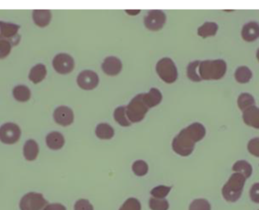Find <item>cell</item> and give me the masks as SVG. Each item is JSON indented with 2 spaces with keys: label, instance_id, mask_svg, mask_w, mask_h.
Masks as SVG:
<instances>
[{
  "label": "cell",
  "instance_id": "1",
  "mask_svg": "<svg viewBox=\"0 0 259 210\" xmlns=\"http://www.w3.org/2000/svg\"><path fill=\"white\" fill-rule=\"evenodd\" d=\"M246 179L240 173H234L224 185L222 190V196L226 201L236 203L243 194Z\"/></svg>",
  "mask_w": 259,
  "mask_h": 210
},
{
  "label": "cell",
  "instance_id": "2",
  "mask_svg": "<svg viewBox=\"0 0 259 210\" xmlns=\"http://www.w3.org/2000/svg\"><path fill=\"white\" fill-rule=\"evenodd\" d=\"M227 64L222 59L204 61L199 66V74L204 80H220L226 74Z\"/></svg>",
  "mask_w": 259,
  "mask_h": 210
},
{
  "label": "cell",
  "instance_id": "3",
  "mask_svg": "<svg viewBox=\"0 0 259 210\" xmlns=\"http://www.w3.org/2000/svg\"><path fill=\"white\" fill-rule=\"evenodd\" d=\"M196 141L188 133L187 129H184L174 138L172 148L174 151L182 156H188L194 150Z\"/></svg>",
  "mask_w": 259,
  "mask_h": 210
},
{
  "label": "cell",
  "instance_id": "4",
  "mask_svg": "<svg viewBox=\"0 0 259 210\" xmlns=\"http://www.w3.org/2000/svg\"><path fill=\"white\" fill-rule=\"evenodd\" d=\"M149 111L143 99V94H139L131 100L126 109V115L131 123H139L144 119Z\"/></svg>",
  "mask_w": 259,
  "mask_h": 210
},
{
  "label": "cell",
  "instance_id": "5",
  "mask_svg": "<svg viewBox=\"0 0 259 210\" xmlns=\"http://www.w3.org/2000/svg\"><path fill=\"white\" fill-rule=\"evenodd\" d=\"M156 71L160 78L166 83H175L178 79V69L173 61L169 58H164L158 62Z\"/></svg>",
  "mask_w": 259,
  "mask_h": 210
},
{
  "label": "cell",
  "instance_id": "6",
  "mask_svg": "<svg viewBox=\"0 0 259 210\" xmlns=\"http://www.w3.org/2000/svg\"><path fill=\"white\" fill-rule=\"evenodd\" d=\"M48 202L40 193L29 192L21 197L20 210H42Z\"/></svg>",
  "mask_w": 259,
  "mask_h": 210
},
{
  "label": "cell",
  "instance_id": "7",
  "mask_svg": "<svg viewBox=\"0 0 259 210\" xmlns=\"http://www.w3.org/2000/svg\"><path fill=\"white\" fill-rule=\"evenodd\" d=\"M21 130L14 123H6L0 127V141L6 144H14L19 141Z\"/></svg>",
  "mask_w": 259,
  "mask_h": 210
},
{
  "label": "cell",
  "instance_id": "8",
  "mask_svg": "<svg viewBox=\"0 0 259 210\" xmlns=\"http://www.w3.org/2000/svg\"><path fill=\"white\" fill-rule=\"evenodd\" d=\"M20 27L18 24L0 21V39L9 41L12 45H17L21 39L18 34Z\"/></svg>",
  "mask_w": 259,
  "mask_h": 210
},
{
  "label": "cell",
  "instance_id": "9",
  "mask_svg": "<svg viewBox=\"0 0 259 210\" xmlns=\"http://www.w3.org/2000/svg\"><path fill=\"white\" fill-rule=\"evenodd\" d=\"M53 66L59 74H70L74 68V59L69 55L60 53L53 59Z\"/></svg>",
  "mask_w": 259,
  "mask_h": 210
},
{
  "label": "cell",
  "instance_id": "10",
  "mask_svg": "<svg viewBox=\"0 0 259 210\" xmlns=\"http://www.w3.org/2000/svg\"><path fill=\"white\" fill-rule=\"evenodd\" d=\"M165 22L166 15L162 11H150L144 18L146 28L152 31L161 30Z\"/></svg>",
  "mask_w": 259,
  "mask_h": 210
},
{
  "label": "cell",
  "instance_id": "11",
  "mask_svg": "<svg viewBox=\"0 0 259 210\" xmlns=\"http://www.w3.org/2000/svg\"><path fill=\"white\" fill-rule=\"evenodd\" d=\"M99 77L97 73L92 71H84L77 77V84L84 90H92L99 84Z\"/></svg>",
  "mask_w": 259,
  "mask_h": 210
},
{
  "label": "cell",
  "instance_id": "12",
  "mask_svg": "<svg viewBox=\"0 0 259 210\" xmlns=\"http://www.w3.org/2000/svg\"><path fill=\"white\" fill-rule=\"evenodd\" d=\"M53 117L56 123L62 126H70L74 122V113L71 108L66 106L56 108Z\"/></svg>",
  "mask_w": 259,
  "mask_h": 210
},
{
  "label": "cell",
  "instance_id": "13",
  "mask_svg": "<svg viewBox=\"0 0 259 210\" xmlns=\"http://www.w3.org/2000/svg\"><path fill=\"white\" fill-rule=\"evenodd\" d=\"M102 68L105 74L109 76H116L122 69V63L118 58L115 56H109L105 59L102 65Z\"/></svg>",
  "mask_w": 259,
  "mask_h": 210
},
{
  "label": "cell",
  "instance_id": "14",
  "mask_svg": "<svg viewBox=\"0 0 259 210\" xmlns=\"http://www.w3.org/2000/svg\"><path fill=\"white\" fill-rule=\"evenodd\" d=\"M242 37L246 42H253L259 38V24L258 23H248L243 26Z\"/></svg>",
  "mask_w": 259,
  "mask_h": 210
},
{
  "label": "cell",
  "instance_id": "15",
  "mask_svg": "<svg viewBox=\"0 0 259 210\" xmlns=\"http://www.w3.org/2000/svg\"><path fill=\"white\" fill-rule=\"evenodd\" d=\"M243 119L247 126L259 129V108L253 106L243 111Z\"/></svg>",
  "mask_w": 259,
  "mask_h": 210
},
{
  "label": "cell",
  "instance_id": "16",
  "mask_svg": "<svg viewBox=\"0 0 259 210\" xmlns=\"http://www.w3.org/2000/svg\"><path fill=\"white\" fill-rule=\"evenodd\" d=\"M46 143L51 150H60L65 145V138L59 132H52L46 137Z\"/></svg>",
  "mask_w": 259,
  "mask_h": 210
},
{
  "label": "cell",
  "instance_id": "17",
  "mask_svg": "<svg viewBox=\"0 0 259 210\" xmlns=\"http://www.w3.org/2000/svg\"><path fill=\"white\" fill-rule=\"evenodd\" d=\"M39 148L37 142L35 140L29 139L26 141L23 147L24 158L27 161H34L39 154Z\"/></svg>",
  "mask_w": 259,
  "mask_h": 210
},
{
  "label": "cell",
  "instance_id": "18",
  "mask_svg": "<svg viewBox=\"0 0 259 210\" xmlns=\"http://www.w3.org/2000/svg\"><path fill=\"white\" fill-rule=\"evenodd\" d=\"M143 99L148 108H153L161 103L162 95L156 88H152L148 93H143Z\"/></svg>",
  "mask_w": 259,
  "mask_h": 210
},
{
  "label": "cell",
  "instance_id": "19",
  "mask_svg": "<svg viewBox=\"0 0 259 210\" xmlns=\"http://www.w3.org/2000/svg\"><path fill=\"white\" fill-rule=\"evenodd\" d=\"M47 74V71L45 65L42 64H38L30 70L28 78L32 83L37 84L45 79Z\"/></svg>",
  "mask_w": 259,
  "mask_h": 210
},
{
  "label": "cell",
  "instance_id": "20",
  "mask_svg": "<svg viewBox=\"0 0 259 210\" xmlns=\"http://www.w3.org/2000/svg\"><path fill=\"white\" fill-rule=\"evenodd\" d=\"M52 14L49 10H34L33 12V20L35 24L39 27H45L50 24Z\"/></svg>",
  "mask_w": 259,
  "mask_h": 210
},
{
  "label": "cell",
  "instance_id": "21",
  "mask_svg": "<svg viewBox=\"0 0 259 210\" xmlns=\"http://www.w3.org/2000/svg\"><path fill=\"white\" fill-rule=\"evenodd\" d=\"M96 135L100 139L109 140L113 138L115 131L108 123H100L96 129Z\"/></svg>",
  "mask_w": 259,
  "mask_h": 210
},
{
  "label": "cell",
  "instance_id": "22",
  "mask_svg": "<svg viewBox=\"0 0 259 210\" xmlns=\"http://www.w3.org/2000/svg\"><path fill=\"white\" fill-rule=\"evenodd\" d=\"M13 96L19 102H26L30 100L31 92L27 86L19 85L14 88Z\"/></svg>",
  "mask_w": 259,
  "mask_h": 210
},
{
  "label": "cell",
  "instance_id": "23",
  "mask_svg": "<svg viewBox=\"0 0 259 210\" xmlns=\"http://www.w3.org/2000/svg\"><path fill=\"white\" fill-rule=\"evenodd\" d=\"M233 171L243 175L246 179L250 177L252 174V167L246 161H239L233 166Z\"/></svg>",
  "mask_w": 259,
  "mask_h": 210
},
{
  "label": "cell",
  "instance_id": "24",
  "mask_svg": "<svg viewBox=\"0 0 259 210\" xmlns=\"http://www.w3.org/2000/svg\"><path fill=\"white\" fill-rule=\"evenodd\" d=\"M219 30V26L214 22H206L198 29V35L202 38L214 36Z\"/></svg>",
  "mask_w": 259,
  "mask_h": 210
},
{
  "label": "cell",
  "instance_id": "25",
  "mask_svg": "<svg viewBox=\"0 0 259 210\" xmlns=\"http://www.w3.org/2000/svg\"><path fill=\"white\" fill-rule=\"evenodd\" d=\"M252 77V73L247 67H240L235 72V79L238 83H246L250 81Z\"/></svg>",
  "mask_w": 259,
  "mask_h": 210
},
{
  "label": "cell",
  "instance_id": "26",
  "mask_svg": "<svg viewBox=\"0 0 259 210\" xmlns=\"http://www.w3.org/2000/svg\"><path fill=\"white\" fill-rule=\"evenodd\" d=\"M126 109H127V107L121 106L116 108L114 113L115 121L124 127H127L131 125V122L129 121L128 118L126 115Z\"/></svg>",
  "mask_w": 259,
  "mask_h": 210
},
{
  "label": "cell",
  "instance_id": "27",
  "mask_svg": "<svg viewBox=\"0 0 259 210\" xmlns=\"http://www.w3.org/2000/svg\"><path fill=\"white\" fill-rule=\"evenodd\" d=\"M239 108L241 111H244L251 107L255 106V101L252 95L249 93H243L239 96L237 100Z\"/></svg>",
  "mask_w": 259,
  "mask_h": 210
},
{
  "label": "cell",
  "instance_id": "28",
  "mask_svg": "<svg viewBox=\"0 0 259 210\" xmlns=\"http://www.w3.org/2000/svg\"><path fill=\"white\" fill-rule=\"evenodd\" d=\"M199 61L191 62L187 68V76L189 79L193 82H200L202 79L199 77V66L200 65Z\"/></svg>",
  "mask_w": 259,
  "mask_h": 210
},
{
  "label": "cell",
  "instance_id": "29",
  "mask_svg": "<svg viewBox=\"0 0 259 210\" xmlns=\"http://www.w3.org/2000/svg\"><path fill=\"white\" fill-rule=\"evenodd\" d=\"M132 170L134 174L137 176H144L149 171L148 164L143 161H137L132 166Z\"/></svg>",
  "mask_w": 259,
  "mask_h": 210
},
{
  "label": "cell",
  "instance_id": "30",
  "mask_svg": "<svg viewBox=\"0 0 259 210\" xmlns=\"http://www.w3.org/2000/svg\"><path fill=\"white\" fill-rule=\"evenodd\" d=\"M171 188V187L159 185L154 188L151 191L150 194L154 198L164 199L168 195Z\"/></svg>",
  "mask_w": 259,
  "mask_h": 210
},
{
  "label": "cell",
  "instance_id": "31",
  "mask_svg": "<svg viewBox=\"0 0 259 210\" xmlns=\"http://www.w3.org/2000/svg\"><path fill=\"white\" fill-rule=\"evenodd\" d=\"M149 208L152 210H168L169 203L165 199L151 198L149 202Z\"/></svg>",
  "mask_w": 259,
  "mask_h": 210
},
{
  "label": "cell",
  "instance_id": "32",
  "mask_svg": "<svg viewBox=\"0 0 259 210\" xmlns=\"http://www.w3.org/2000/svg\"><path fill=\"white\" fill-rule=\"evenodd\" d=\"M189 210H211V204L205 199H196L190 203Z\"/></svg>",
  "mask_w": 259,
  "mask_h": 210
},
{
  "label": "cell",
  "instance_id": "33",
  "mask_svg": "<svg viewBox=\"0 0 259 210\" xmlns=\"http://www.w3.org/2000/svg\"><path fill=\"white\" fill-rule=\"evenodd\" d=\"M141 203L134 197L127 199L124 204L121 206L119 210H141Z\"/></svg>",
  "mask_w": 259,
  "mask_h": 210
},
{
  "label": "cell",
  "instance_id": "34",
  "mask_svg": "<svg viewBox=\"0 0 259 210\" xmlns=\"http://www.w3.org/2000/svg\"><path fill=\"white\" fill-rule=\"evenodd\" d=\"M12 44L5 39H0V59H5L10 54L12 51Z\"/></svg>",
  "mask_w": 259,
  "mask_h": 210
},
{
  "label": "cell",
  "instance_id": "35",
  "mask_svg": "<svg viewBox=\"0 0 259 210\" xmlns=\"http://www.w3.org/2000/svg\"><path fill=\"white\" fill-rule=\"evenodd\" d=\"M248 150L251 154L259 158V138H252L248 143Z\"/></svg>",
  "mask_w": 259,
  "mask_h": 210
},
{
  "label": "cell",
  "instance_id": "36",
  "mask_svg": "<svg viewBox=\"0 0 259 210\" xmlns=\"http://www.w3.org/2000/svg\"><path fill=\"white\" fill-rule=\"evenodd\" d=\"M74 210H94V206L89 200L86 199H80L76 202L74 206Z\"/></svg>",
  "mask_w": 259,
  "mask_h": 210
},
{
  "label": "cell",
  "instance_id": "37",
  "mask_svg": "<svg viewBox=\"0 0 259 210\" xmlns=\"http://www.w3.org/2000/svg\"><path fill=\"white\" fill-rule=\"evenodd\" d=\"M249 196H250L251 200L253 203H259V182L252 185L250 191H249Z\"/></svg>",
  "mask_w": 259,
  "mask_h": 210
},
{
  "label": "cell",
  "instance_id": "38",
  "mask_svg": "<svg viewBox=\"0 0 259 210\" xmlns=\"http://www.w3.org/2000/svg\"><path fill=\"white\" fill-rule=\"evenodd\" d=\"M42 210H67V209L62 203H48Z\"/></svg>",
  "mask_w": 259,
  "mask_h": 210
},
{
  "label": "cell",
  "instance_id": "39",
  "mask_svg": "<svg viewBox=\"0 0 259 210\" xmlns=\"http://www.w3.org/2000/svg\"><path fill=\"white\" fill-rule=\"evenodd\" d=\"M126 12L130 15H137V14L140 13V10H137V12H135V10H131L130 12L128 10H126Z\"/></svg>",
  "mask_w": 259,
  "mask_h": 210
},
{
  "label": "cell",
  "instance_id": "40",
  "mask_svg": "<svg viewBox=\"0 0 259 210\" xmlns=\"http://www.w3.org/2000/svg\"><path fill=\"white\" fill-rule=\"evenodd\" d=\"M257 59H258V62H259V48L258 49V51H257Z\"/></svg>",
  "mask_w": 259,
  "mask_h": 210
}]
</instances>
